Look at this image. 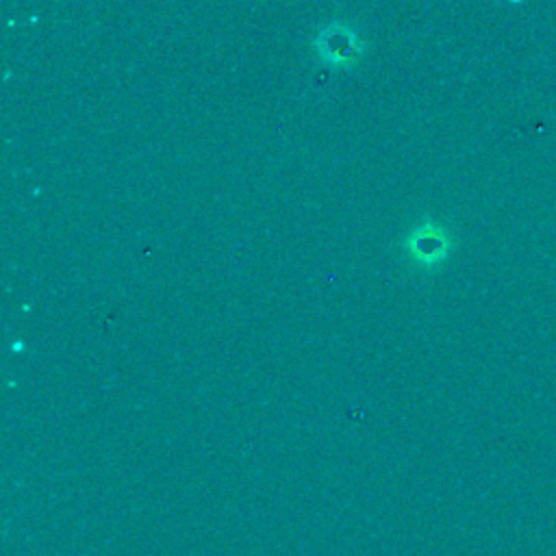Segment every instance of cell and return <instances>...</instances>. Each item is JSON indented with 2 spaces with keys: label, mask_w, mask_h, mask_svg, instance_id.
<instances>
[{
  "label": "cell",
  "mask_w": 556,
  "mask_h": 556,
  "mask_svg": "<svg viewBox=\"0 0 556 556\" xmlns=\"http://www.w3.org/2000/svg\"><path fill=\"white\" fill-rule=\"evenodd\" d=\"M510 2H521V0H510Z\"/></svg>",
  "instance_id": "7a4b0ae2"
},
{
  "label": "cell",
  "mask_w": 556,
  "mask_h": 556,
  "mask_svg": "<svg viewBox=\"0 0 556 556\" xmlns=\"http://www.w3.org/2000/svg\"><path fill=\"white\" fill-rule=\"evenodd\" d=\"M317 50L319 54L330 61V63H350L352 56L358 54V46H356V39L352 33L348 30H337V28H330L328 33L319 35L317 39Z\"/></svg>",
  "instance_id": "6da1fadb"
}]
</instances>
